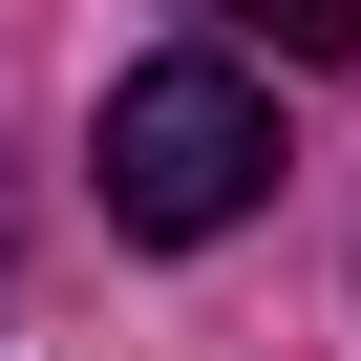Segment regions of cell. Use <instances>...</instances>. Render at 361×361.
<instances>
[{
  "mask_svg": "<svg viewBox=\"0 0 361 361\" xmlns=\"http://www.w3.org/2000/svg\"><path fill=\"white\" fill-rule=\"evenodd\" d=\"M255 192H276L255 64H234V43H149V64L106 85V213H128L149 255H192V234H234Z\"/></svg>",
  "mask_w": 361,
  "mask_h": 361,
  "instance_id": "obj_1",
  "label": "cell"
}]
</instances>
